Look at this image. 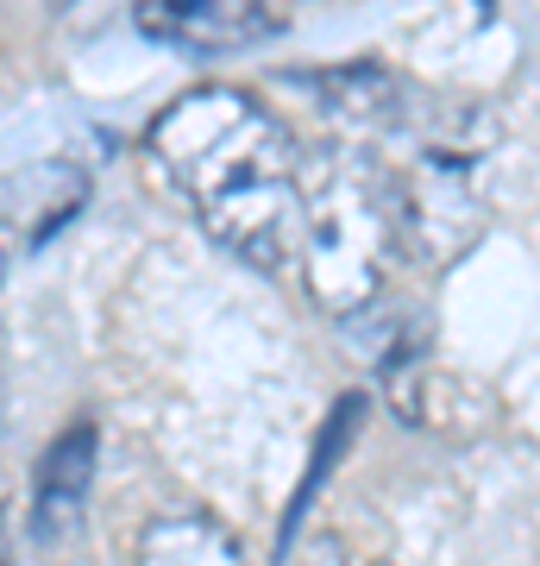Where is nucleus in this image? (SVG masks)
Returning a JSON list of instances; mask_svg holds the SVG:
<instances>
[{"instance_id": "423d86ee", "label": "nucleus", "mask_w": 540, "mask_h": 566, "mask_svg": "<svg viewBox=\"0 0 540 566\" xmlns=\"http://www.w3.org/2000/svg\"><path fill=\"white\" fill-rule=\"evenodd\" d=\"M296 566H346L340 535H308V547L296 554Z\"/></svg>"}, {"instance_id": "f257e3e1", "label": "nucleus", "mask_w": 540, "mask_h": 566, "mask_svg": "<svg viewBox=\"0 0 540 566\" xmlns=\"http://www.w3.org/2000/svg\"><path fill=\"white\" fill-rule=\"evenodd\" d=\"M151 151L201 227L258 271H283L301 245V151L258 95L208 82L170 102L151 126Z\"/></svg>"}, {"instance_id": "f03ea898", "label": "nucleus", "mask_w": 540, "mask_h": 566, "mask_svg": "<svg viewBox=\"0 0 540 566\" xmlns=\"http://www.w3.org/2000/svg\"><path fill=\"white\" fill-rule=\"evenodd\" d=\"M301 271L327 315H359L378 303L390 264L402 259L390 170L359 151H333L301 170Z\"/></svg>"}, {"instance_id": "0eeeda50", "label": "nucleus", "mask_w": 540, "mask_h": 566, "mask_svg": "<svg viewBox=\"0 0 540 566\" xmlns=\"http://www.w3.org/2000/svg\"><path fill=\"white\" fill-rule=\"evenodd\" d=\"M7 252H13V233L0 227V277H7Z\"/></svg>"}, {"instance_id": "6e6552de", "label": "nucleus", "mask_w": 540, "mask_h": 566, "mask_svg": "<svg viewBox=\"0 0 540 566\" xmlns=\"http://www.w3.org/2000/svg\"><path fill=\"white\" fill-rule=\"evenodd\" d=\"M0 566H13L7 560V510H0Z\"/></svg>"}, {"instance_id": "7ed1b4c3", "label": "nucleus", "mask_w": 540, "mask_h": 566, "mask_svg": "<svg viewBox=\"0 0 540 566\" xmlns=\"http://www.w3.org/2000/svg\"><path fill=\"white\" fill-rule=\"evenodd\" d=\"M139 25L151 39L189 44V51H245L283 32V13L258 0H145Z\"/></svg>"}, {"instance_id": "39448f33", "label": "nucleus", "mask_w": 540, "mask_h": 566, "mask_svg": "<svg viewBox=\"0 0 540 566\" xmlns=\"http://www.w3.org/2000/svg\"><path fill=\"white\" fill-rule=\"evenodd\" d=\"M95 472V428L76 422L51 453H44V479H39V535H57L63 523H76L82 491Z\"/></svg>"}, {"instance_id": "20e7f679", "label": "nucleus", "mask_w": 540, "mask_h": 566, "mask_svg": "<svg viewBox=\"0 0 540 566\" xmlns=\"http://www.w3.org/2000/svg\"><path fill=\"white\" fill-rule=\"evenodd\" d=\"M139 566H245L240 542L208 510H163L139 535Z\"/></svg>"}]
</instances>
